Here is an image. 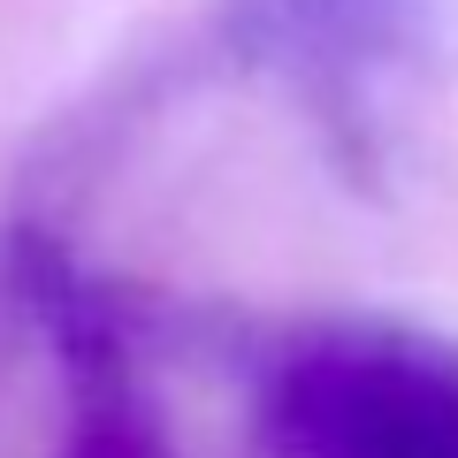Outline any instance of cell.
Segmentation results:
<instances>
[{"label": "cell", "instance_id": "obj_1", "mask_svg": "<svg viewBox=\"0 0 458 458\" xmlns=\"http://www.w3.org/2000/svg\"><path fill=\"white\" fill-rule=\"evenodd\" d=\"M321 436L336 458H458V405L405 375H336Z\"/></svg>", "mask_w": 458, "mask_h": 458}]
</instances>
